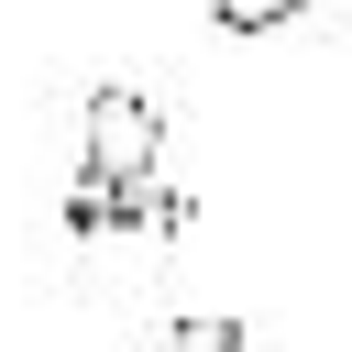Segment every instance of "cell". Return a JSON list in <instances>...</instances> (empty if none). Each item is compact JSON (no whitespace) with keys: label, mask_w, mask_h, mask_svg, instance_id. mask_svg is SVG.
I'll use <instances>...</instances> for the list:
<instances>
[{"label":"cell","mask_w":352,"mask_h":352,"mask_svg":"<svg viewBox=\"0 0 352 352\" xmlns=\"http://www.w3.org/2000/svg\"><path fill=\"white\" fill-rule=\"evenodd\" d=\"M88 176L99 187H143L154 165H165V110L143 99V88H88Z\"/></svg>","instance_id":"cell-1"},{"label":"cell","mask_w":352,"mask_h":352,"mask_svg":"<svg viewBox=\"0 0 352 352\" xmlns=\"http://www.w3.org/2000/svg\"><path fill=\"white\" fill-rule=\"evenodd\" d=\"M209 11H220V33H275V22H297L319 0H209Z\"/></svg>","instance_id":"cell-3"},{"label":"cell","mask_w":352,"mask_h":352,"mask_svg":"<svg viewBox=\"0 0 352 352\" xmlns=\"http://www.w3.org/2000/svg\"><path fill=\"white\" fill-rule=\"evenodd\" d=\"M242 341H253L242 319H176L165 330V352H242Z\"/></svg>","instance_id":"cell-4"},{"label":"cell","mask_w":352,"mask_h":352,"mask_svg":"<svg viewBox=\"0 0 352 352\" xmlns=\"http://www.w3.org/2000/svg\"><path fill=\"white\" fill-rule=\"evenodd\" d=\"M66 220H77V231H121V220H132V187H99V176H77Z\"/></svg>","instance_id":"cell-2"}]
</instances>
